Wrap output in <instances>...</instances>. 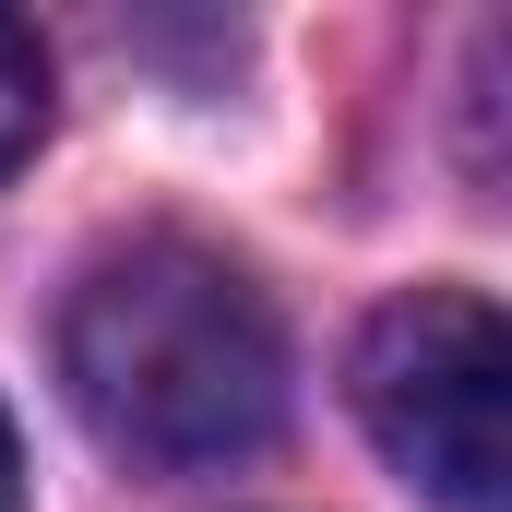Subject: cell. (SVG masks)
I'll return each instance as SVG.
<instances>
[{
  "instance_id": "6da1fadb",
  "label": "cell",
  "mask_w": 512,
  "mask_h": 512,
  "mask_svg": "<svg viewBox=\"0 0 512 512\" xmlns=\"http://www.w3.org/2000/svg\"><path fill=\"white\" fill-rule=\"evenodd\" d=\"M60 382L120 465L203 477V465H239L274 441L286 322L227 251L143 227V239H108L84 262L72 310H60Z\"/></svg>"
},
{
  "instance_id": "7a4b0ae2",
  "label": "cell",
  "mask_w": 512,
  "mask_h": 512,
  "mask_svg": "<svg viewBox=\"0 0 512 512\" xmlns=\"http://www.w3.org/2000/svg\"><path fill=\"white\" fill-rule=\"evenodd\" d=\"M346 393L405 489L441 512H501L512 501V334L477 286H405L370 310Z\"/></svg>"
},
{
  "instance_id": "3957f363",
  "label": "cell",
  "mask_w": 512,
  "mask_h": 512,
  "mask_svg": "<svg viewBox=\"0 0 512 512\" xmlns=\"http://www.w3.org/2000/svg\"><path fill=\"white\" fill-rule=\"evenodd\" d=\"M36 131H48V60H36V24L0 12V179L36 155Z\"/></svg>"
},
{
  "instance_id": "277c9868",
  "label": "cell",
  "mask_w": 512,
  "mask_h": 512,
  "mask_svg": "<svg viewBox=\"0 0 512 512\" xmlns=\"http://www.w3.org/2000/svg\"><path fill=\"white\" fill-rule=\"evenodd\" d=\"M0 512H24V453H12V417H0Z\"/></svg>"
}]
</instances>
